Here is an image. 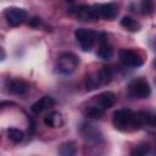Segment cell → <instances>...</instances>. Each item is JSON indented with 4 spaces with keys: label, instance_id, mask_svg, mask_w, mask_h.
Instances as JSON below:
<instances>
[{
    "label": "cell",
    "instance_id": "1",
    "mask_svg": "<svg viewBox=\"0 0 156 156\" xmlns=\"http://www.w3.org/2000/svg\"><path fill=\"white\" fill-rule=\"evenodd\" d=\"M113 76V71L108 66H104L100 69L91 72L85 78V88L87 90H95L99 87L106 85L111 82Z\"/></svg>",
    "mask_w": 156,
    "mask_h": 156
},
{
    "label": "cell",
    "instance_id": "2",
    "mask_svg": "<svg viewBox=\"0 0 156 156\" xmlns=\"http://www.w3.org/2000/svg\"><path fill=\"white\" fill-rule=\"evenodd\" d=\"M112 123L116 129L122 132H129L136 129L134 122V112L128 108H121L115 111L112 117Z\"/></svg>",
    "mask_w": 156,
    "mask_h": 156
},
{
    "label": "cell",
    "instance_id": "3",
    "mask_svg": "<svg viewBox=\"0 0 156 156\" xmlns=\"http://www.w3.org/2000/svg\"><path fill=\"white\" fill-rule=\"evenodd\" d=\"M128 94L134 99H146L151 94L150 84L143 78H135L128 84Z\"/></svg>",
    "mask_w": 156,
    "mask_h": 156
},
{
    "label": "cell",
    "instance_id": "4",
    "mask_svg": "<svg viewBox=\"0 0 156 156\" xmlns=\"http://www.w3.org/2000/svg\"><path fill=\"white\" fill-rule=\"evenodd\" d=\"M79 65V58L73 52H63L57 58V69L62 74H71Z\"/></svg>",
    "mask_w": 156,
    "mask_h": 156
},
{
    "label": "cell",
    "instance_id": "5",
    "mask_svg": "<svg viewBox=\"0 0 156 156\" xmlns=\"http://www.w3.org/2000/svg\"><path fill=\"white\" fill-rule=\"evenodd\" d=\"M74 37L77 39V41L79 43L80 48L83 51H90L96 40H98V34L91 30V29H87V28H78L74 32Z\"/></svg>",
    "mask_w": 156,
    "mask_h": 156
},
{
    "label": "cell",
    "instance_id": "6",
    "mask_svg": "<svg viewBox=\"0 0 156 156\" xmlns=\"http://www.w3.org/2000/svg\"><path fill=\"white\" fill-rule=\"evenodd\" d=\"M4 17L9 26L17 27L27 20V12L21 7H7L4 11Z\"/></svg>",
    "mask_w": 156,
    "mask_h": 156
},
{
    "label": "cell",
    "instance_id": "7",
    "mask_svg": "<svg viewBox=\"0 0 156 156\" xmlns=\"http://www.w3.org/2000/svg\"><path fill=\"white\" fill-rule=\"evenodd\" d=\"M76 17L79 21L88 22V21H96L100 18L99 11H98V5H79L74 10Z\"/></svg>",
    "mask_w": 156,
    "mask_h": 156
},
{
    "label": "cell",
    "instance_id": "8",
    "mask_svg": "<svg viewBox=\"0 0 156 156\" xmlns=\"http://www.w3.org/2000/svg\"><path fill=\"white\" fill-rule=\"evenodd\" d=\"M89 102L95 105L96 107L101 108L102 111H106L107 108L113 106V104L116 102V95L112 91H104V93H100L96 96L91 98L89 100Z\"/></svg>",
    "mask_w": 156,
    "mask_h": 156
},
{
    "label": "cell",
    "instance_id": "9",
    "mask_svg": "<svg viewBox=\"0 0 156 156\" xmlns=\"http://www.w3.org/2000/svg\"><path fill=\"white\" fill-rule=\"evenodd\" d=\"M118 57L122 65L127 67H139L143 65V58L130 49H121L118 51Z\"/></svg>",
    "mask_w": 156,
    "mask_h": 156
},
{
    "label": "cell",
    "instance_id": "10",
    "mask_svg": "<svg viewBox=\"0 0 156 156\" xmlns=\"http://www.w3.org/2000/svg\"><path fill=\"white\" fill-rule=\"evenodd\" d=\"M96 41L99 43V49L96 51V55L102 60H110L113 55V48L108 44L107 37L104 33H100V34H98Z\"/></svg>",
    "mask_w": 156,
    "mask_h": 156
},
{
    "label": "cell",
    "instance_id": "11",
    "mask_svg": "<svg viewBox=\"0 0 156 156\" xmlns=\"http://www.w3.org/2000/svg\"><path fill=\"white\" fill-rule=\"evenodd\" d=\"M80 133L83 135V138L88 141V143H93V144H98L102 140V134L100 133L99 129H96L94 126L91 124H84L80 128Z\"/></svg>",
    "mask_w": 156,
    "mask_h": 156
},
{
    "label": "cell",
    "instance_id": "12",
    "mask_svg": "<svg viewBox=\"0 0 156 156\" xmlns=\"http://www.w3.org/2000/svg\"><path fill=\"white\" fill-rule=\"evenodd\" d=\"M98 11L100 18L104 20H115L118 13V9L115 4H99L98 5Z\"/></svg>",
    "mask_w": 156,
    "mask_h": 156
},
{
    "label": "cell",
    "instance_id": "13",
    "mask_svg": "<svg viewBox=\"0 0 156 156\" xmlns=\"http://www.w3.org/2000/svg\"><path fill=\"white\" fill-rule=\"evenodd\" d=\"M55 104H56V101L51 96H43V98H40L38 101H35L32 105L30 110L34 113H40V112H43L45 110H49V108L54 107Z\"/></svg>",
    "mask_w": 156,
    "mask_h": 156
},
{
    "label": "cell",
    "instance_id": "14",
    "mask_svg": "<svg viewBox=\"0 0 156 156\" xmlns=\"http://www.w3.org/2000/svg\"><path fill=\"white\" fill-rule=\"evenodd\" d=\"M29 90V84L22 79H13L9 83V91L16 95H24Z\"/></svg>",
    "mask_w": 156,
    "mask_h": 156
},
{
    "label": "cell",
    "instance_id": "15",
    "mask_svg": "<svg viewBox=\"0 0 156 156\" xmlns=\"http://www.w3.org/2000/svg\"><path fill=\"white\" fill-rule=\"evenodd\" d=\"M44 123L50 128H60L63 124V117L60 112L51 111L44 117Z\"/></svg>",
    "mask_w": 156,
    "mask_h": 156
},
{
    "label": "cell",
    "instance_id": "16",
    "mask_svg": "<svg viewBox=\"0 0 156 156\" xmlns=\"http://www.w3.org/2000/svg\"><path fill=\"white\" fill-rule=\"evenodd\" d=\"M83 113H84V116L88 117V118L99 119V118H101V117L104 116L105 111H102L101 108L96 107L95 105H93V104H90V102L88 101V102L85 104V106L83 107Z\"/></svg>",
    "mask_w": 156,
    "mask_h": 156
},
{
    "label": "cell",
    "instance_id": "17",
    "mask_svg": "<svg viewBox=\"0 0 156 156\" xmlns=\"http://www.w3.org/2000/svg\"><path fill=\"white\" fill-rule=\"evenodd\" d=\"M121 26L128 32H138L141 28V24L136 20H134L129 16H124L121 20Z\"/></svg>",
    "mask_w": 156,
    "mask_h": 156
},
{
    "label": "cell",
    "instance_id": "18",
    "mask_svg": "<svg viewBox=\"0 0 156 156\" xmlns=\"http://www.w3.org/2000/svg\"><path fill=\"white\" fill-rule=\"evenodd\" d=\"M76 143L74 141H65L58 147V154L62 156H73L76 155Z\"/></svg>",
    "mask_w": 156,
    "mask_h": 156
},
{
    "label": "cell",
    "instance_id": "19",
    "mask_svg": "<svg viewBox=\"0 0 156 156\" xmlns=\"http://www.w3.org/2000/svg\"><path fill=\"white\" fill-rule=\"evenodd\" d=\"M6 133H7L9 139H10L11 141L16 143V144H17V143H21V141L23 140V138H24L23 132H22V130H20V129H17V128H13V127L7 128Z\"/></svg>",
    "mask_w": 156,
    "mask_h": 156
},
{
    "label": "cell",
    "instance_id": "20",
    "mask_svg": "<svg viewBox=\"0 0 156 156\" xmlns=\"http://www.w3.org/2000/svg\"><path fill=\"white\" fill-rule=\"evenodd\" d=\"M140 10L144 15H151L154 12V2L152 0H141Z\"/></svg>",
    "mask_w": 156,
    "mask_h": 156
},
{
    "label": "cell",
    "instance_id": "21",
    "mask_svg": "<svg viewBox=\"0 0 156 156\" xmlns=\"http://www.w3.org/2000/svg\"><path fill=\"white\" fill-rule=\"evenodd\" d=\"M149 151H150V146L147 144H140V145L135 146V149L132 151V154L136 155V156H143V155H146Z\"/></svg>",
    "mask_w": 156,
    "mask_h": 156
},
{
    "label": "cell",
    "instance_id": "22",
    "mask_svg": "<svg viewBox=\"0 0 156 156\" xmlns=\"http://www.w3.org/2000/svg\"><path fill=\"white\" fill-rule=\"evenodd\" d=\"M39 23H40V18H38V17H34V18H32L29 21V26L30 27H38Z\"/></svg>",
    "mask_w": 156,
    "mask_h": 156
},
{
    "label": "cell",
    "instance_id": "23",
    "mask_svg": "<svg viewBox=\"0 0 156 156\" xmlns=\"http://www.w3.org/2000/svg\"><path fill=\"white\" fill-rule=\"evenodd\" d=\"M5 58V51H4V49H1V60H4Z\"/></svg>",
    "mask_w": 156,
    "mask_h": 156
},
{
    "label": "cell",
    "instance_id": "24",
    "mask_svg": "<svg viewBox=\"0 0 156 156\" xmlns=\"http://www.w3.org/2000/svg\"><path fill=\"white\" fill-rule=\"evenodd\" d=\"M154 67H155V69H156V61L154 62Z\"/></svg>",
    "mask_w": 156,
    "mask_h": 156
}]
</instances>
